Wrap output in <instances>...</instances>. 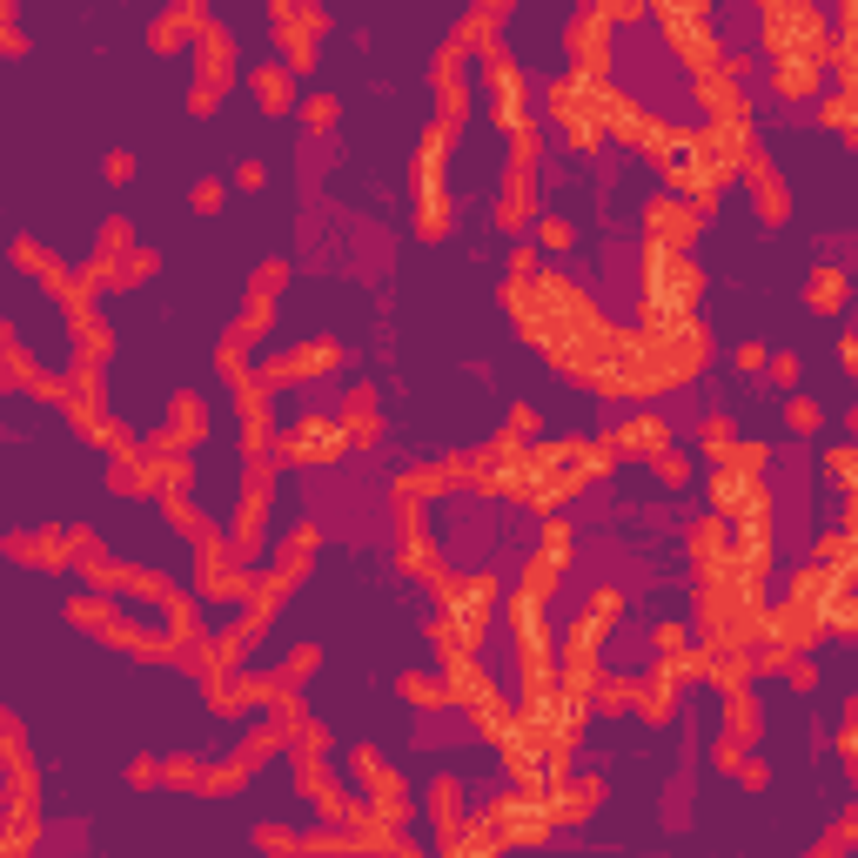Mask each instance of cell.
<instances>
[{"label": "cell", "mask_w": 858, "mask_h": 858, "mask_svg": "<svg viewBox=\"0 0 858 858\" xmlns=\"http://www.w3.org/2000/svg\"><path fill=\"white\" fill-rule=\"evenodd\" d=\"M624 443H631V450H664V423H657V416H631V423H624Z\"/></svg>", "instance_id": "obj_1"}, {"label": "cell", "mask_w": 858, "mask_h": 858, "mask_svg": "<svg viewBox=\"0 0 858 858\" xmlns=\"http://www.w3.org/2000/svg\"><path fill=\"white\" fill-rule=\"evenodd\" d=\"M791 429H818V403H791Z\"/></svg>", "instance_id": "obj_2"}, {"label": "cell", "mask_w": 858, "mask_h": 858, "mask_svg": "<svg viewBox=\"0 0 858 858\" xmlns=\"http://www.w3.org/2000/svg\"><path fill=\"white\" fill-rule=\"evenodd\" d=\"M845 362H852V369H858V336H845Z\"/></svg>", "instance_id": "obj_3"}]
</instances>
